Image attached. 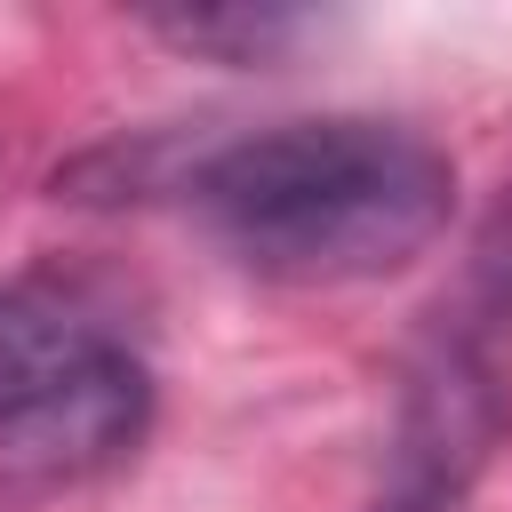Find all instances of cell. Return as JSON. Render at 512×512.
Returning <instances> with one entry per match:
<instances>
[{
	"instance_id": "obj_1",
	"label": "cell",
	"mask_w": 512,
	"mask_h": 512,
	"mask_svg": "<svg viewBox=\"0 0 512 512\" xmlns=\"http://www.w3.org/2000/svg\"><path fill=\"white\" fill-rule=\"evenodd\" d=\"M104 160H120V184L104 200L168 192L240 272L280 288H352L408 272L456 216V160L424 128L376 112L272 120L192 152L112 144Z\"/></svg>"
},
{
	"instance_id": "obj_2",
	"label": "cell",
	"mask_w": 512,
	"mask_h": 512,
	"mask_svg": "<svg viewBox=\"0 0 512 512\" xmlns=\"http://www.w3.org/2000/svg\"><path fill=\"white\" fill-rule=\"evenodd\" d=\"M152 376L120 328L48 280H0V464L80 480L144 440Z\"/></svg>"
},
{
	"instance_id": "obj_3",
	"label": "cell",
	"mask_w": 512,
	"mask_h": 512,
	"mask_svg": "<svg viewBox=\"0 0 512 512\" xmlns=\"http://www.w3.org/2000/svg\"><path fill=\"white\" fill-rule=\"evenodd\" d=\"M504 400H512V272L504 248H488L408 352L384 464L360 512H464L504 432Z\"/></svg>"
},
{
	"instance_id": "obj_4",
	"label": "cell",
	"mask_w": 512,
	"mask_h": 512,
	"mask_svg": "<svg viewBox=\"0 0 512 512\" xmlns=\"http://www.w3.org/2000/svg\"><path fill=\"white\" fill-rule=\"evenodd\" d=\"M144 32L208 64H280L312 32V16L272 0H216V8H144Z\"/></svg>"
}]
</instances>
